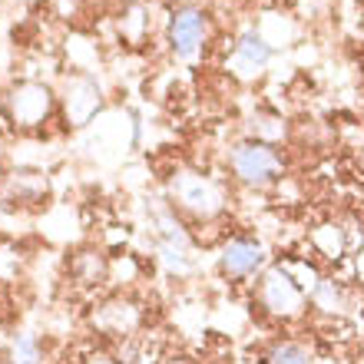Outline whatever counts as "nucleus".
Returning <instances> with one entry per match:
<instances>
[{
	"label": "nucleus",
	"mask_w": 364,
	"mask_h": 364,
	"mask_svg": "<svg viewBox=\"0 0 364 364\" xmlns=\"http://www.w3.org/2000/svg\"><path fill=\"white\" fill-rule=\"evenodd\" d=\"M202 37H205V14L199 7H182L173 14V23H169V40H173V50L179 57H192L199 50Z\"/></svg>",
	"instance_id": "6"
},
{
	"label": "nucleus",
	"mask_w": 364,
	"mask_h": 364,
	"mask_svg": "<svg viewBox=\"0 0 364 364\" xmlns=\"http://www.w3.org/2000/svg\"><path fill=\"white\" fill-rule=\"evenodd\" d=\"M159 259L169 272L176 275H186L189 272V249H182V245H173V242H159Z\"/></svg>",
	"instance_id": "14"
},
{
	"label": "nucleus",
	"mask_w": 364,
	"mask_h": 364,
	"mask_svg": "<svg viewBox=\"0 0 364 364\" xmlns=\"http://www.w3.org/2000/svg\"><path fill=\"white\" fill-rule=\"evenodd\" d=\"M83 364H119L116 358H109V355H93V358H87Z\"/></svg>",
	"instance_id": "15"
},
{
	"label": "nucleus",
	"mask_w": 364,
	"mask_h": 364,
	"mask_svg": "<svg viewBox=\"0 0 364 364\" xmlns=\"http://www.w3.org/2000/svg\"><path fill=\"white\" fill-rule=\"evenodd\" d=\"M311 242H315V249L325 255V259H338L341 252H345V235L338 225H318L311 232Z\"/></svg>",
	"instance_id": "13"
},
{
	"label": "nucleus",
	"mask_w": 364,
	"mask_h": 364,
	"mask_svg": "<svg viewBox=\"0 0 364 364\" xmlns=\"http://www.w3.org/2000/svg\"><path fill=\"white\" fill-rule=\"evenodd\" d=\"M169 364H192V361H189V358H173Z\"/></svg>",
	"instance_id": "16"
},
{
	"label": "nucleus",
	"mask_w": 364,
	"mask_h": 364,
	"mask_svg": "<svg viewBox=\"0 0 364 364\" xmlns=\"http://www.w3.org/2000/svg\"><path fill=\"white\" fill-rule=\"evenodd\" d=\"M7 364H43V348H40V338L30 335V331L14 335L10 351H7Z\"/></svg>",
	"instance_id": "10"
},
{
	"label": "nucleus",
	"mask_w": 364,
	"mask_h": 364,
	"mask_svg": "<svg viewBox=\"0 0 364 364\" xmlns=\"http://www.w3.org/2000/svg\"><path fill=\"white\" fill-rule=\"evenodd\" d=\"M358 364H364V358H358Z\"/></svg>",
	"instance_id": "17"
},
{
	"label": "nucleus",
	"mask_w": 364,
	"mask_h": 364,
	"mask_svg": "<svg viewBox=\"0 0 364 364\" xmlns=\"http://www.w3.org/2000/svg\"><path fill=\"white\" fill-rule=\"evenodd\" d=\"M259 305L265 308L272 318L288 321V318L305 315L308 295H305V288L291 278V272H288L285 265H272L259 282Z\"/></svg>",
	"instance_id": "1"
},
{
	"label": "nucleus",
	"mask_w": 364,
	"mask_h": 364,
	"mask_svg": "<svg viewBox=\"0 0 364 364\" xmlns=\"http://www.w3.org/2000/svg\"><path fill=\"white\" fill-rule=\"evenodd\" d=\"M272 60V47L269 40L262 37V33H255V30H249V33H242L239 47H235V67L242 70V73H252V70H262L265 63Z\"/></svg>",
	"instance_id": "8"
},
{
	"label": "nucleus",
	"mask_w": 364,
	"mask_h": 364,
	"mask_svg": "<svg viewBox=\"0 0 364 364\" xmlns=\"http://www.w3.org/2000/svg\"><path fill=\"white\" fill-rule=\"evenodd\" d=\"M100 109V90H96L93 80L77 77L67 87V116L73 119V126L90 123V116Z\"/></svg>",
	"instance_id": "7"
},
{
	"label": "nucleus",
	"mask_w": 364,
	"mask_h": 364,
	"mask_svg": "<svg viewBox=\"0 0 364 364\" xmlns=\"http://www.w3.org/2000/svg\"><path fill=\"white\" fill-rule=\"evenodd\" d=\"M265 364H315V351L301 341H278L265 355Z\"/></svg>",
	"instance_id": "11"
},
{
	"label": "nucleus",
	"mask_w": 364,
	"mask_h": 364,
	"mask_svg": "<svg viewBox=\"0 0 364 364\" xmlns=\"http://www.w3.org/2000/svg\"><path fill=\"white\" fill-rule=\"evenodd\" d=\"M169 192H173V199L182 209L192 212V215H202V219H212L222 209L219 186L199 173H179L173 179V186H169Z\"/></svg>",
	"instance_id": "3"
},
{
	"label": "nucleus",
	"mask_w": 364,
	"mask_h": 364,
	"mask_svg": "<svg viewBox=\"0 0 364 364\" xmlns=\"http://www.w3.org/2000/svg\"><path fill=\"white\" fill-rule=\"evenodd\" d=\"M229 166L235 179L245 182V186H269L282 176V156L272 143H262V139H249V143H239L229 156Z\"/></svg>",
	"instance_id": "2"
},
{
	"label": "nucleus",
	"mask_w": 364,
	"mask_h": 364,
	"mask_svg": "<svg viewBox=\"0 0 364 364\" xmlns=\"http://www.w3.org/2000/svg\"><path fill=\"white\" fill-rule=\"evenodd\" d=\"M50 106H53V93L43 83H20L10 93V113L20 126H37L47 119Z\"/></svg>",
	"instance_id": "5"
},
{
	"label": "nucleus",
	"mask_w": 364,
	"mask_h": 364,
	"mask_svg": "<svg viewBox=\"0 0 364 364\" xmlns=\"http://www.w3.org/2000/svg\"><path fill=\"white\" fill-rule=\"evenodd\" d=\"M265 245L255 239H232L222 245V255H219V265L222 272L229 278H252L255 272L265 269Z\"/></svg>",
	"instance_id": "4"
},
{
	"label": "nucleus",
	"mask_w": 364,
	"mask_h": 364,
	"mask_svg": "<svg viewBox=\"0 0 364 364\" xmlns=\"http://www.w3.org/2000/svg\"><path fill=\"white\" fill-rule=\"evenodd\" d=\"M139 315H136V308L129 301H109V305L100 308V315H96V325L103 328V331H113V335H126V331H133Z\"/></svg>",
	"instance_id": "9"
},
{
	"label": "nucleus",
	"mask_w": 364,
	"mask_h": 364,
	"mask_svg": "<svg viewBox=\"0 0 364 364\" xmlns=\"http://www.w3.org/2000/svg\"><path fill=\"white\" fill-rule=\"evenodd\" d=\"M311 301H315V308H321V311H345V291H341V285L331 282V278H321V282H318V288L311 291Z\"/></svg>",
	"instance_id": "12"
}]
</instances>
